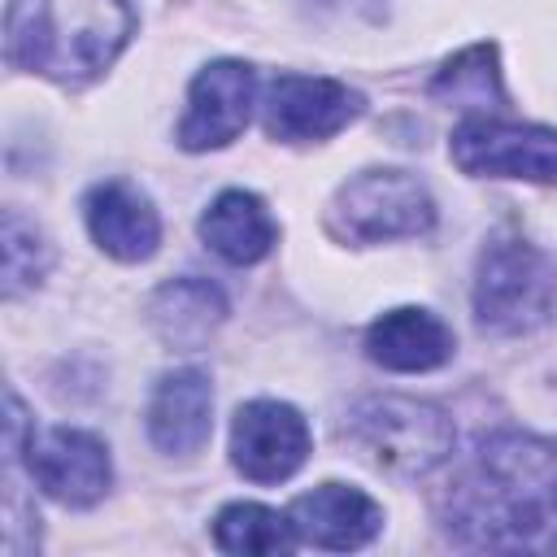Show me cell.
Wrapping results in <instances>:
<instances>
[{"instance_id":"cell-2","label":"cell","mask_w":557,"mask_h":557,"mask_svg":"<svg viewBox=\"0 0 557 557\" xmlns=\"http://www.w3.org/2000/svg\"><path fill=\"white\" fill-rule=\"evenodd\" d=\"M135 35L126 0H9L4 57L61 87L100 78Z\"/></svg>"},{"instance_id":"cell-17","label":"cell","mask_w":557,"mask_h":557,"mask_svg":"<svg viewBox=\"0 0 557 557\" xmlns=\"http://www.w3.org/2000/svg\"><path fill=\"white\" fill-rule=\"evenodd\" d=\"M431 96L470 113H492L505 104V83H500V57L496 44H470L457 57H448L435 78H431Z\"/></svg>"},{"instance_id":"cell-10","label":"cell","mask_w":557,"mask_h":557,"mask_svg":"<svg viewBox=\"0 0 557 557\" xmlns=\"http://www.w3.org/2000/svg\"><path fill=\"white\" fill-rule=\"evenodd\" d=\"M257 104V70L248 61H209L187 87V113L178 122V148L209 152L239 139Z\"/></svg>"},{"instance_id":"cell-18","label":"cell","mask_w":557,"mask_h":557,"mask_svg":"<svg viewBox=\"0 0 557 557\" xmlns=\"http://www.w3.org/2000/svg\"><path fill=\"white\" fill-rule=\"evenodd\" d=\"M213 544L222 553H283L296 544V527L270 505L235 500L213 518Z\"/></svg>"},{"instance_id":"cell-4","label":"cell","mask_w":557,"mask_h":557,"mask_svg":"<svg viewBox=\"0 0 557 557\" xmlns=\"http://www.w3.org/2000/svg\"><path fill=\"white\" fill-rule=\"evenodd\" d=\"M474 322L492 335H527L557 309V265L544 248L500 235L474 265Z\"/></svg>"},{"instance_id":"cell-15","label":"cell","mask_w":557,"mask_h":557,"mask_svg":"<svg viewBox=\"0 0 557 557\" xmlns=\"http://www.w3.org/2000/svg\"><path fill=\"white\" fill-rule=\"evenodd\" d=\"M226 322V296L218 283L209 278H196V274H183V278H170L152 292L148 300V326L157 331L161 344L170 348H205L209 335Z\"/></svg>"},{"instance_id":"cell-19","label":"cell","mask_w":557,"mask_h":557,"mask_svg":"<svg viewBox=\"0 0 557 557\" xmlns=\"http://www.w3.org/2000/svg\"><path fill=\"white\" fill-rule=\"evenodd\" d=\"M4 300H17L22 292H30L48 265H52V248L48 239L39 235L35 222H26L17 209H4Z\"/></svg>"},{"instance_id":"cell-6","label":"cell","mask_w":557,"mask_h":557,"mask_svg":"<svg viewBox=\"0 0 557 557\" xmlns=\"http://www.w3.org/2000/svg\"><path fill=\"white\" fill-rule=\"evenodd\" d=\"M448 157L474 178L557 183V131L535 122H505L496 113H470L448 139Z\"/></svg>"},{"instance_id":"cell-13","label":"cell","mask_w":557,"mask_h":557,"mask_svg":"<svg viewBox=\"0 0 557 557\" xmlns=\"http://www.w3.org/2000/svg\"><path fill=\"white\" fill-rule=\"evenodd\" d=\"M83 218H87L91 239L113 261H148L161 244V218H157L148 191H139L126 178L96 183L83 200Z\"/></svg>"},{"instance_id":"cell-5","label":"cell","mask_w":557,"mask_h":557,"mask_svg":"<svg viewBox=\"0 0 557 557\" xmlns=\"http://www.w3.org/2000/svg\"><path fill=\"white\" fill-rule=\"evenodd\" d=\"M435 226V200L426 183L409 170H361L326 205V231L344 244H387L413 239Z\"/></svg>"},{"instance_id":"cell-1","label":"cell","mask_w":557,"mask_h":557,"mask_svg":"<svg viewBox=\"0 0 557 557\" xmlns=\"http://www.w3.org/2000/svg\"><path fill=\"white\" fill-rule=\"evenodd\" d=\"M435 509L457 548L557 553V444L522 431L483 440Z\"/></svg>"},{"instance_id":"cell-12","label":"cell","mask_w":557,"mask_h":557,"mask_svg":"<svg viewBox=\"0 0 557 557\" xmlns=\"http://www.w3.org/2000/svg\"><path fill=\"white\" fill-rule=\"evenodd\" d=\"M287 518L296 527V544H313L326 553L361 548L383 527L379 500L366 496L361 487H348V483H318L313 492L292 500Z\"/></svg>"},{"instance_id":"cell-3","label":"cell","mask_w":557,"mask_h":557,"mask_svg":"<svg viewBox=\"0 0 557 557\" xmlns=\"http://www.w3.org/2000/svg\"><path fill=\"white\" fill-rule=\"evenodd\" d=\"M344 444L383 474H426L453 453V422L440 405L413 396H366L339 426Z\"/></svg>"},{"instance_id":"cell-11","label":"cell","mask_w":557,"mask_h":557,"mask_svg":"<svg viewBox=\"0 0 557 557\" xmlns=\"http://www.w3.org/2000/svg\"><path fill=\"white\" fill-rule=\"evenodd\" d=\"M213 435V383L205 370H170L148 396V440L165 457H196Z\"/></svg>"},{"instance_id":"cell-14","label":"cell","mask_w":557,"mask_h":557,"mask_svg":"<svg viewBox=\"0 0 557 557\" xmlns=\"http://www.w3.org/2000/svg\"><path fill=\"white\" fill-rule=\"evenodd\" d=\"M453 348H457L453 331L431 309H418V305L387 309L366 326V357L392 374L440 370L453 357Z\"/></svg>"},{"instance_id":"cell-7","label":"cell","mask_w":557,"mask_h":557,"mask_svg":"<svg viewBox=\"0 0 557 557\" xmlns=\"http://www.w3.org/2000/svg\"><path fill=\"white\" fill-rule=\"evenodd\" d=\"M366 109L361 91L326 74H278L261 96V126L278 144H318L339 135Z\"/></svg>"},{"instance_id":"cell-9","label":"cell","mask_w":557,"mask_h":557,"mask_svg":"<svg viewBox=\"0 0 557 557\" xmlns=\"http://www.w3.org/2000/svg\"><path fill=\"white\" fill-rule=\"evenodd\" d=\"M26 470L35 479V487L44 496H52L57 505L70 509H87L96 505L109 483H113V461L104 440H96L91 431L78 426H52L44 435L26 440Z\"/></svg>"},{"instance_id":"cell-16","label":"cell","mask_w":557,"mask_h":557,"mask_svg":"<svg viewBox=\"0 0 557 557\" xmlns=\"http://www.w3.org/2000/svg\"><path fill=\"white\" fill-rule=\"evenodd\" d=\"M200 239L226 265H257L261 257H270L278 226L257 191L231 187V191L213 196V205L200 213Z\"/></svg>"},{"instance_id":"cell-8","label":"cell","mask_w":557,"mask_h":557,"mask_svg":"<svg viewBox=\"0 0 557 557\" xmlns=\"http://www.w3.org/2000/svg\"><path fill=\"white\" fill-rule=\"evenodd\" d=\"M309 422L287 400H248L231 418V461L252 483H283L309 457Z\"/></svg>"}]
</instances>
